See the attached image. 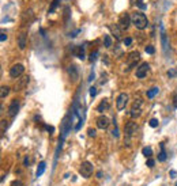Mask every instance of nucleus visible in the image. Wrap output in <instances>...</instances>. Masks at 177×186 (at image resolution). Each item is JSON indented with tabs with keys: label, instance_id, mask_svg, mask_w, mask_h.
<instances>
[{
	"label": "nucleus",
	"instance_id": "nucleus-35",
	"mask_svg": "<svg viewBox=\"0 0 177 186\" xmlns=\"http://www.w3.org/2000/svg\"><path fill=\"white\" fill-rule=\"evenodd\" d=\"M23 164L27 167V166H30V159H29V156H26L25 158V160H23Z\"/></svg>",
	"mask_w": 177,
	"mask_h": 186
},
{
	"label": "nucleus",
	"instance_id": "nucleus-30",
	"mask_svg": "<svg viewBox=\"0 0 177 186\" xmlns=\"http://www.w3.org/2000/svg\"><path fill=\"white\" fill-rule=\"evenodd\" d=\"M0 34H2V36H0V41H2V42H4V41L7 40V34H6V32H4V30H2V33H0Z\"/></svg>",
	"mask_w": 177,
	"mask_h": 186
},
{
	"label": "nucleus",
	"instance_id": "nucleus-5",
	"mask_svg": "<svg viewBox=\"0 0 177 186\" xmlns=\"http://www.w3.org/2000/svg\"><path fill=\"white\" fill-rule=\"evenodd\" d=\"M128 99L129 98H128L127 92H121V94L117 96V99H116V108H117V110H124L128 103Z\"/></svg>",
	"mask_w": 177,
	"mask_h": 186
},
{
	"label": "nucleus",
	"instance_id": "nucleus-28",
	"mask_svg": "<svg viewBox=\"0 0 177 186\" xmlns=\"http://www.w3.org/2000/svg\"><path fill=\"white\" fill-rule=\"evenodd\" d=\"M146 52H147V53H150V54H153V53L155 52V49H154V46L149 45V46H146Z\"/></svg>",
	"mask_w": 177,
	"mask_h": 186
},
{
	"label": "nucleus",
	"instance_id": "nucleus-34",
	"mask_svg": "<svg viewBox=\"0 0 177 186\" xmlns=\"http://www.w3.org/2000/svg\"><path fill=\"white\" fill-rule=\"evenodd\" d=\"M87 132H88V136H90V137H94V136H95V130H94V129L90 128V129L87 130Z\"/></svg>",
	"mask_w": 177,
	"mask_h": 186
},
{
	"label": "nucleus",
	"instance_id": "nucleus-25",
	"mask_svg": "<svg viewBox=\"0 0 177 186\" xmlns=\"http://www.w3.org/2000/svg\"><path fill=\"white\" fill-rule=\"evenodd\" d=\"M59 2L60 0H53V3H52V6L49 7V12H53L54 10L57 8V6H59Z\"/></svg>",
	"mask_w": 177,
	"mask_h": 186
},
{
	"label": "nucleus",
	"instance_id": "nucleus-4",
	"mask_svg": "<svg viewBox=\"0 0 177 186\" xmlns=\"http://www.w3.org/2000/svg\"><path fill=\"white\" fill-rule=\"evenodd\" d=\"M142 105H143V101H142L140 98H138V99H136V101L134 102L131 112H129V114H131L132 118H138V117L142 114Z\"/></svg>",
	"mask_w": 177,
	"mask_h": 186
},
{
	"label": "nucleus",
	"instance_id": "nucleus-39",
	"mask_svg": "<svg viewBox=\"0 0 177 186\" xmlns=\"http://www.w3.org/2000/svg\"><path fill=\"white\" fill-rule=\"evenodd\" d=\"M173 103H175V106H176V108H177V92H176L175 98H173Z\"/></svg>",
	"mask_w": 177,
	"mask_h": 186
},
{
	"label": "nucleus",
	"instance_id": "nucleus-16",
	"mask_svg": "<svg viewBox=\"0 0 177 186\" xmlns=\"http://www.w3.org/2000/svg\"><path fill=\"white\" fill-rule=\"evenodd\" d=\"M74 53H75V56H76L78 58L83 60V58H84V48L82 46V45L76 46V48H74Z\"/></svg>",
	"mask_w": 177,
	"mask_h": 186
},
{
	"label": "nucleus",
	"instance_id": "nucleus-33",
	"mask_svg": "<svg viewBox=\"0 0 177 186\" xmlns=\"http://www.w3.org/2000/svg\"><path fill=\"white\" fill-rule=\"evenodd\" d=\"M112 135H113L114 137H119V129H117V126H116V128L112 130Z\"/></svg>",
	"mask_w": 177,
	"mask_h": 186
},
{
	"label": "nucleus",
	"instance_id": "nucleus-27",
	"mask_svg": "<svg viewBox=\"0 0 177 186\" xmlns=\"http://www.w3.org/2000/svg\"><path fill=\"white\" fill-rule=\"evenodd\" d=\"M123 42H124L125 46H129V45L132 44V38H131V37H127V38H124V41H123Z\"/></svg>",
	"mask_w": 177,
	"mask_h": 186
},
{
	"label": "nucleus",
	"instance_id": "nucleus-24",
	"mask_svg": "<svg viewBox=\"0 0 177 186\" xmlns=\"http://www.w3.org/2000/svg\"><path fill=\"white\" fill-rule=\"evenodd\" d=\"M142 154L145 155V156H147V158H151L153 156V150L150 147H145L142 150Z\"/></svg>",
	"mask_w": 177,
	"mask_h": 186
},
{
	"label": "nucleus",
	"instance_id": "nucleus-7",
	"mask_svg": "<svg viewBox=\"0 0 177 186\" xmlns=\"http://www.w3.org/2000/svg\"><path fill=\"white\" fill-rule=\"evenodd\" d=\"M29 82H30V78L27 76V75L18 78V80H16L15 86H14V90H15V91H20V90H23V88H26V86L29 84Z\"/></svg>",
	"mask_w": 177,
	"mask_h": 186
},
{
	"label": "nucleus",
	"instance_id": "nucleus-40",
	"mask_svg": "<svg viewBox=\"0 0 177 186\" xmlns=\"http://www.w3.org/2000/svg\"><path fill=\"white\" fill-rule=\"evenodd\" d=\"M93 79H94V74H93V72H91L90 78H88V82H91V80H93Z\"/></svg>",
	"mask_w": 177,
	"mask_h": 186
},
{
	"label": "nucleus",
	"instance_id": "nucleus-37",
	"mask_svg": "<svg viewBox=\"0 0 177 186\" xmlns=\"http://www.w3.org/2000/svg\"><path fill=\"white\" fill-rule=\"evenodd\" d=\"M169 174H170V177H172V178H176V177H177V175H176L177 173H176V171H175V170H172V171H170V173H169Z\"/></svg>",
	"mask_w": 177,
	"mask_h": 186
},
{
	"label": "nucleus",
	"instance_id": "nucleus-19",
	"mask_svg": "<svg viewBox=\"0 0 177 186\" xmlns=\"http://www.w3.org/2000/svg\"><path fill=\"white\" fill-rule=\"evenodd\" d=\"M8 94H10V87H8V86H3V87L0 88V98L4 99Z\"/></svg>",
	"mask_w": 177,
	"mask_h": 186
},
{
	"label": "nucleus",
	"instance_id": "nucleus-14",
	"mask_svg": "<svg viewBox=\"0 0 177 186\" xmlns=\"http://www.w3.org/2000/svg\"><path fill=\"white\" fill-rule=\"evenodd\" d=\"M109 108H110V103H109V99H102V101L100 102V105L97 106V112H100V113H104V112H106V110H109Z\"/></svg>",
	"mask_w": 177,
	"mask_h": 186
},
{
	"label": "nucleus",
	"instance_id": "nucleus-32",
	"mask_svg": "<svg viewBox=\"0 0 177 186\" xmlns=\"http://www.w3.org/2000/svg\"><path fill=\"white\" fill-rule=\"evenodd\" d=\"M95 58H97V52H93V53L90 54V61H94Z\"/></svg>",
	"mask_w": 177,
	"mask_h": 186
},
{
	"label": "nucleus",
	"instance_id": "nucleus-20",
	"mask_svg": "<svg viewBox=\"0 0 177 186\" xmlns=\"http://www.w3.org/2000/svg\"><path fill=\"white\" fill-rule=\"evenodd\" d=\"M161 152H159V155H158V160L159 162H165L166 160V152H165V148H163V144H161Z\"/></svg>",
	"mask_w": 177,
	"mask_h": 186
},
{
	"label": "nucleus",
	"instance_id": "nucleus-15",
	"mask_svg": "<svg viewBox=\"0 0 177 186\" xmlns=\"http://www.w3.org/2000/svg\"><path fill=\"white\" fill-rule=\"evenodd\" d=\"M26 41H27V34L25 32H22L18 36V45L20 49H25L26 48Z\"/></svg>",
	"mask_w": 177,
	"mask_h": 186
},
{
	"label": "nucleus",
	"instance_id": "nucleus-21",
	"mask_svg": "<svg viewBox=\"0 0 177 186\" xmlns=\"http://www.w3.org/2000/svg\"><path fill=\"white\" fill-rule=\"evenodd\" d=\"M104 45H105V48H110L112 46V38H110V36H109V34H105V37H104Z\"/></svg>",
	"mask_w": 177,
	"mask_h": 186
},
{
	"label": "nucleus",
	"instance_id": "nucleus-10",
	"mask_svg": "<svg viewBox=\"0 0 177 186\" xmlns=\"http://www.w3.org/2000/svg\"><path fill=\"white\" fill-rule=\"evenodd\" d=\"M19 112V102L16 101V99H14V101L10 103L8 106V116L10 117H15L16 114H18Z\"/></svg>",
	"mask_w": 177,
	"mask_h": 186
},
{
	"label": "nucleus",
	"instance_id": "nucleus-12",
	"mask_svg": "<svg viewBox=\"0 0 177 186\" xmlns=\"http://www.w3.org/2000/svg\"><path fill=\"white\" fill-rule=\"evenodd\" d=\"M139 58H140V54H139V52H132V53L128 54V64H129V68H132L134 65L139 61Z\"/></svg>",
	"mask_w": 177,
	"mask_h": 186
},
{
	"label": "nucleus",
	"instance_id": "nucleus-2",
	"mask_svg": "<svg viewBox=\"0 0 177 186\" xmlns=\"http://www.w3.org/2000/svg\"><path fill=\"white\" fill-rule=\"evenodd\" d=\"M129 23H132V20L131 18H129V15L127 12H124V14H121L120 15V18H119V22H117V27L120 30H123V32H125V30L129 27Z\"/></svg>",
	"mask_w": 177,
	"mask_h": 186
},
{
	"label": "nucleus",
	"instance_id": "nucleus-36",
	"mask_svg": "<svg viewBox=\"0 0 177 186\" xmlns=\"http://www.w3.org/2000/svg\"><path fill=\"white\" fill-rule=\"evenodd\" d=\"M11 186H23V184L20 181H14L11 184Z\"/></svg>",
	"mask_w": 177,
	"mask_h": 186
},
{
	"label": "nucleus",
	"instance_id": "nucleus-29",
	"mask_svg": "<svg viewBox=\"0 0 177 186\" xmlns=\"http://www.w3.org/2000/svg\"><path fill=\"white\" fill-rule=\"evenodd\" d=\"M95 95H97V88H95V87H90V96H91V98H94Z\"/></svg>",
	"mask_w": 177,
	"mask_h": 186
},
{
	"label": "nucleus",
	"instance_id": "nucleus-38",
	"mask_svg": "<svg viewBox=\"0 0 177 186\" xmlns=\"http://www.w3.org/2000/svg\"><path fill=\"white\" fill-rule=\"evenodd\" d=\"M45 128H46L48 130H49V133H53V126H49V125H46Z\"/></svg>",
	"mask_w": 177,
	"mask_h": 186
},
{
	"label": "nucleus",
	"instance_id": "nucleus-8",
	"mask_svg": "<svg viewBox=\"0 0 177 186\" xmlns=\"http://www.w3.org/2000/svg\"><path fill=\"white\" fill-rule=\"evenodd\" d=\"M23 71H25V67H23L22 64H15L11 67V70H10V76L11 78H20V75L23 74Z\"/></svg>",
	"mask_w": 177,
	"mask_h": 186
},
{
	"label": "nucleus",
	"instance_id": "nucleus-6",
	"mask_svg": "<svg viewBox=\"0 0 177 186\" xmlns=\"http://www.w3.org/2000/svg\"><path fill=\"white\" fill-rule=\"evenodd\" d=\"M79 173H80L82 177L88 178L91 174H93V164H91L90 162H83L80 168H79Z\"/></svg>",
	"mask_w": 177,
	"mask_h": 186
},
{
	"label": "nucleus",
	"instance_id": "nucleus-11",
	"mask_svg": "<svg viewBox=\"0 0 177 186\" xmlns=\"http://www.w3.org/2000/svg\"><path fill=\"white\" fill-rule=\"evenodd\" d=\"M161 41H162V49L168 54L169 52V45H168V36L165 33V29H163V25H161Z\"/></svg>",
	"mask_w": 177,
	"mask_h": 186
},
{
	"label": "nucleus",
	"instance_id": "nucleus-26",
	"mask_svg": "<svg viewBox=\"0 0 177 186\" xmlns=\"http://www.w3.org/2000/svg\"><path fill=\"white\" fill-rule=\"evenodd\" d=\"M149 125L151 126V128H157V126H158V120L151 118V120H150V122H149Z\"/></svg>",
	"mask_w": 177,
	"mask_h": 186
},
{
	"label": "nucleus",
	"instance_id": "nucleus-23",
	"mask_svg": "<svg viewBox=\"0 0 177 186\" xmlns=\"http://www.w3.org/2000/svg\"><path fill=\"white\" fill-rule=\"evenodd\" d=\"M158 91H159V88H157V87H153L151 90H149V91H147V96H149L150 99H151V98H154V96H155L157 94H158Z\"/></svg>",
	"mask_w": 177,
	"mask_h": 186
},
{
	"label": "nucleus",
	"instance_id": "nucleus-13",
	"mask_svg": "<svg viewBox=\"0 0 177 186\" xmlns=\"http://www.w3.org/2000/svg\"><path fill=\"white\" fill-rule=\"evenodd\" d=\"M97 126L100 129H106L109 126V118H108V117H105V116L98 117V118H97Z\"/></svg>",
	"mask_w": 177,
	"mask_h": 186
},
{
	"label": "nucleus",
	"instance_id": "nucleus-18",
	"mask_svg": "<svg viewBox=\"0 0 177 186\" xmlns=\"http://www.w3.org/2000/svg\"><path fill=\"white\" fill-rule=\"evenodd\" d=\"M45 168H46V163L45 162H41V163L38 164V167H37V177H41V175L44 174V171H45Z\"/></svg>",
	"mask_w": 177,
	"mask_h": 186
},
{
	"label": "nucleus",
	"instance_id": "nucleus-9",
	"mask_svg": "<svg viewBox=\"0 0 177 186\" xmlns=\"http://www.w3.org/2000/svg\"><path fill=\"white\" fill-rule=\"evenodd\" d=\"M149 68H150L149 63H142L140 67H138V70H136V78L138 79L146 78V75H147V72H149Z\"/></svg>",
	"mask_w": 177,
	"mask_h": 186
},
{
	"label": "nucleus",
	"instance_id": "nucleus-1",
	"mask_svg": "<svg viewBox=\"0 0 177 186\" xmlns=\"http://www.w3.org/2000/svg\"><path fill=\"white\" fill-rule=\"evenodd\" d=\"M131 20L135 25L136 29H139V30L146 29V27H147V23H149L147 18H146V15L143 12H134L131 15Z\"/></svg>",
	"mask_w": 177,
	"mask_h": 186
},
{
	"label": "nucleus",
	"instance_id": "nucleus-3",
	"mask_svg": "<svg viewBox=\"0 0 177 186\" xmlns=\"http://www.w3.org/2000/svg\"><path fill=\"white\" fill-rule=\"evenodd\" d=\"M124 132H125V140L127 139H131L132 136L138 132V124L134 122V121H129L125 124V128H124Z\"/></svg>",
	"mask_w": 177,
	"mask_h": 186
},
{
	"label": "nucleus",
	"instance_id": "nucleus-31",
	"mask_svg": "<svg viewBox=\"0 0 177 186\" xmlns=\"http://www.w3.org/2000/svg\"><path fill=\"white\" fill-rule=\"evenodd\" d=\"M146 164H147V166H149L150 168H153V167H154V160H153V159H149V160H147V163H146Z\"/></svg>",
	"mask_w": 177,
	"mask_h": 186
},
{
	"label": "nucleus",
	"instance_id": "nucleus-22",
	"mask_svg": "<svg viewBox=\"0 0 177 186\" xmlns=\"http://www.w3.org/2000/svg\"><path fill=\"white\" fill-rule=\"evenodd\" d=\"M143 2H145V0H131V4L132 6H138V7H140L142 10H145L146 4H143Z\"/></svg>",
	"mask_w": 177,
	"mask_h": 186
},
{
	"label": "nucleus",
	"instance_id": "nucleus-17",
	"mask_svg": "<svg viewBox=\"0 0 177 186\" xmlns=\"http://www.w3.org/2000/svg\"><path fill=\"white\" fill-rule=\"evenodd\" d=\"M68 75L71 76V79H72V80H76V79H78L76 65H70V67H68Z\"/></svg>",
	"mask_w": 177,
	"mask_h": 186
}]
</instances>
